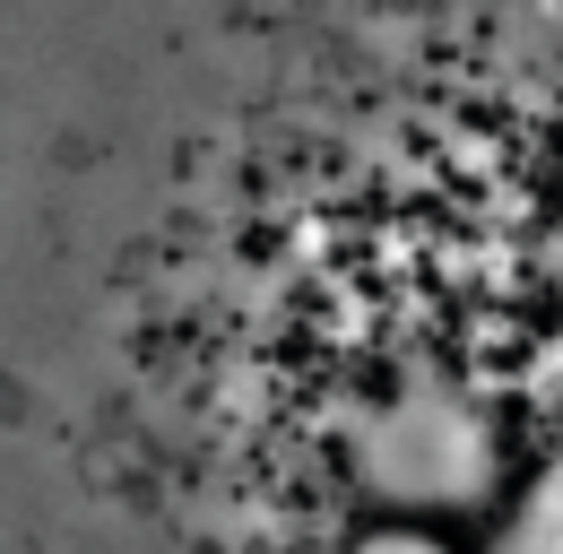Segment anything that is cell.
I'll use <instances>...</instances> for the list:
<instances>
[{"label": "cell", "instance_id": "1", "mask_svg": "<svg viewBox=\"0 0 563 554\" xmlns=\"http://www.w3.org/2000/svg\"><path fill=\"white\" fill-rule=\"evenodd\" d=\"M0 554H563V0H0Z\"/></svg>", "mask_w": 563, "mask_h": 554}]
</instances>
